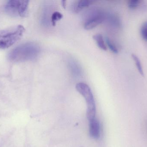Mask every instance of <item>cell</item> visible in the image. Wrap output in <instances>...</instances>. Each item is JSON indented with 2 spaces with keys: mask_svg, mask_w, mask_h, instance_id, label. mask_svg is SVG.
I'll return each mask as SVG.
<instances>
[{
  "mask_svg": "<svg viewBox=\"0 0 147 147\" xmlns=\"http://www.w3.org/2000/svg\"><path fill=\"white\" fill-rule=\"evenodd\" d=\"M25 32L22 25L0 31V49L8 48L20 40Z\"/></svg>",
  "mask_w": 147,
  "mask_h": 147,
  "instance_id": "2",
  "label": "cell"
},
{
  "mask_svg": "<svg viewBox=\"0 0 147 147\" xmlns=\"http://www.w3.org/2000/svg\"><path fill=\"white\" fill-rule=\"evenodd\" d=\"M39 53V47L34 43L29 42L20 45L13 49L9 54L8 58L13 62H22L34 59Z\"/></svg>",
  "mask_w": 147,
  "mask_h": 147,
  "instance_id": "1",
  "label": "cell"
},
{
  "mask_svg": "<svg viewBox=\"0 0 147 147\" xmlns=\"http://www.w3.org/2000/svg\"><path fill=\"white\" fill-rule=\"evenodd\" d=\"M28 4V1L11 0L6 3L5 10L12 16L24 17L27 13Z\"/></svg>",
  "mask_w": 147,
  "mask_h": 147,
  "instance_id": "4",
  "label": "cell"
},
{
  "mask_svg": "<svg viewBox=\"0 0 147 147\" xmlns=\"http://www.w3.org/2000/svg\"><path fill=\"white\" fill-rule=\"evenodd\" d=\"M140 1L139 0H131L128 2V7L131 9L136 8L140 4Z\"/></svg>",
  "mask_w": 147,
  "mask_h": 147,
  "instance_id": "13",
  "label": "cell"
},
{
  "mask_svg": "<svg viewBox=\"0 0 147 147\" xmlns=\"http://www.w3.org/2000/svg\"><path fill=\"white\" fill-rule=\"evenodd\" d=\"M92 14H90V17L86 21L84 28L86 30H90L96 27L101 23L104 20L102 15L99 14L98 12L93 10Z\"/></svg>",
  "mask_w": 147,
  "mask_h": 147,
  "instance_id": "5",
  "label": "cell"
},
{
  "mask_svg": "<svg viewBox=\"0 0 147 147\" xmlns=\"http://www.w3.org/2000/svg\"><path fill=\"white\" fill-rule=\"evenodd\" d=\"M106 43L109 46V48L114 53L117 54L118 53V50H117L115 46L112 43V42L110 40L109 38H106Z\"/></svg>",
  "mask_w": 147,
  "mask_h": 147,
  "instance_id": "12",
  "label": "cell"
},
{
  "mask_svg": "<svg viewBox=\"0 0 147 147\" xmlns=\"http://www.w3.org/2000/svg\"><path fill=\"white\" fill-rule=\"evenodd\" d=\"M66 1H62V6H63V7L64 8H65V7H66Z\"/></svg>",
  "mask_w": 147,
  "mask_h": 147,
  "instance_id": "14",
  "label": "cell"
},
{
  "mask_svg": "<svg viewBox=\"0 0 147 147\" xmlns=\"http://www.w3.org/2000/svg\"><path fill=\"white\" fill-rule=\"evenodd\" d=\"M141 35L145 40L147 41V21L144 22L141 28Z\"/></svg>",
  "mask_w": 147,
  "mask_h": 147,
  "instance_id": "11",
  "label": "cell"
},
{
  "mask_svg": "<svg viewBox=\"0 0 147 147\" xmlns=\"http://www.w3.org/2000/svg\"><path fill=\"white\" fill-rule=\"evenodd\" d=\"M93 39L96 42L97 45L101 49L106 51L107 50V47L105 43L104 40L103 39L102 35L100 34H97L93 36Z\"/></svg>",
  "mask_w": 147,
  "mask_h": 147,
  "instance_id": "8",
  "label": "cell"
},
{
  "mask_svg": "<svg viewBox=\"0 0 147 147\" xmlns=\"http://www.w3.org/2000/svg\"><path fill=\"white\" fill-rule=\"evenodd\" d=\"M93 2V1L90 0H80L78 1L77 3L74 7V10L77 13H78L85 8L91 5Z\"/></svg>",
  "mask_w": 147,
  "mask_h": 147,
  "instance_id": "7",
  "label": "cell"
},
{
  "mask_svg": "<svg viewBox=\"0 0 147 147\" xmlns=\"http://www.w3.org/2000/svg\"><path fill=\"white\" fill-rule=\"evenodd\" d=\"M89 122V133L91 137L98 139L100 137V125L98 120L95 118Z\"/></svg>",
  "mask_w": 147,
  "mask_h": 147,
  "instance_id": "6",
  "label": "cell"
},
{
  "mask_svg": "<svg viewBox=\"0 0 147 147\" xmlns=\"http://www.w3.org/2000/svg\"><path fill=\"white\" fill-rule=\"evenodd\" d=\"M63 17V15L61 13L58 11L54 12L51 16V23L53 26H55L57 22L61 20Z\"/></svg>",
  "mask_w": 147,
  "mask_h": 147,
  "instance_id": "10",
  "label": "cell"
},
{
  "mask_svg": "<svg viewBox=\"0 0 147 147\" xmlns=\"http://www.w3.org/2000/svg\"><path fill=\"white\" fill-rule=\"evenodd\" d=\"M77 91L85 99L87 104V118L89 121L96 118V107L94 96L90 87L86 84L80 83L76 85Z\"/></svg>",
  "mask_w": 147,
  "mask_h": 147,
  "instance_id": "3",
  "label": "cell"
},
{
  "mask_svg": "<svg viewBox=\"0 0 147 147\" xmlns=\"http://www.w3.org/2000/svg\"><path fill=\"white\" fill-rule=\"evenodd\" d=\"M132 57L133 59H134V60L135 62L136 67H137V69H138V71H139L140 74L142 76L144 77V72H143L142 66L141 63L140 59L135 54H132Z\"/></svg>",
  "mask_w": 147,
  "mask_h": 147,
  "instance_id": "9",
  "label": "cell"
}]
</instances>
